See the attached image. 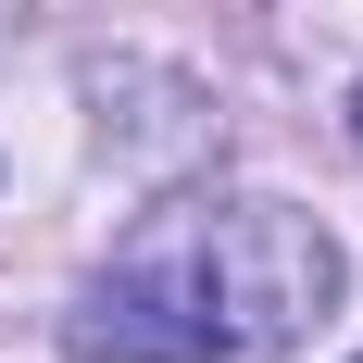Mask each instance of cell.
<instances>
[{
    "label": "cell",
    "instance_id": "6da1fadb",
    "mask_svg": "<svg viewBox=\"0 0 363 363\" xmlns=\"http://www.w3.org/2000/svg\"><path fill=\"white\" fill-rule=\"evenodd\" d=\"M338 313V238L289 201H176L63 313L75 363H251Z\"/></svg>",
    "mask_w": 363,
    "mask_h": 363
},
{
    "label": "cell",
    "instance_id": "7a4b0ae2",
    "mask_svg": "<svg viewBox=\"0 0 363 363\" xmlns=\"http://www.w3.org/2000/svg\"><path fill=\"white\" fill-rule=\"evenodd\" d=\"M351 150H363V88H351Z\"/></svg>",
    "mask_w": 363,
    "mask_h": 363
}]
</instances>
